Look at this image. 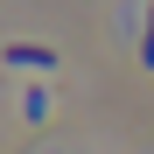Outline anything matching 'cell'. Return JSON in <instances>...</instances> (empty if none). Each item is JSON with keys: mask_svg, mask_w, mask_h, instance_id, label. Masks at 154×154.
Segmentation results:
<instances>
[{"mask_svg": "<svg viewBox=\"0 0 154 154\" xmlns=\"http://www.w3.org/2000/svg\"><path fill=\"white\" fill-rule=\"evenodd\" d=\"M140 63L154 70V0H147V35H140Z\"/></svg>", "mask_w": 154, "mask_h": 154, "instance_id": "cell-2", "label": "cell"}, {"mask_svg": "<svg viewBox=\"0 0 154 154\" xmlns=\"http://www.w3.org/2000/svg\"><path fill=\"white\" fill-rule=\"evenodd\" d=\"M7 63H21V70H56V49H49V42H7Z\"/></svg>", "mask_w": 154, "mask_h": 154, "instance_id": "cell-1", "label": "cell"}]
</instances>
